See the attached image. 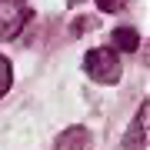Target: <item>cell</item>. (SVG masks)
Here are the masks:
<instances>
[{"label": "cell", "instance_id": "6da1fadb", "mask_svg": "<svg viewBox=\"0 0 150 150\" xmlns=\"http://www.w3.org/2000/svg\"><path fill=\"white\" fill-rule=\"evenodd\" d=\"M83 67H87V74H90L97 83H117V80H120V60H117V54L107 50V47L90 50L87 60H83Z\"/></svg>", "mask_w": 150, "mask_h": 150}, {"label": "cell", "instance_id": "7a4b0ae2", "mask_svg": "<svg viewBox=\"0 0 150 150\" xmlns=\"http://www.w3.org/2000/svg\"><path fill=\"white\" fill-rule=\"evenodd\" d=\"M30 20L27 0H0V40H13Z\"/></svg>", "mask_w": 150, "mask_h": 150}, {"label": "cell", "instance_id": "3957f363", "mask_svg": "<svg viewBox=\"0 0 150 150\" xmlns=\"http://www.w3.org/2000/svg\"><path fill=\"white\" fill-rule=\"evenodd\" d=\"M147 113H150V107L144 103L140 113L134 117V127H130L127 140H123V147H127V150H147Z\"/></svg>", "mask_w": 150, "mask_h": 150}, {"label": "cell", "instance_id": "277c9868", "mask_svg": "<svg viewBox=\"0 0 150 150\" xmlns=\"http://www.w3.org/2000/svg\"><path fill=\"white\" fill-rule=\"evenodd\" d=\"M87 144H90L87 130H83V127H70V130H64V134H60L57 150H87Z\"/></svg>", "mask_w": 150, "mask_h": 150}, {"label": "cell", "instance_id": "5b68a950", "mask_svg": "<svg viewBox=\"0 0 150 150\" xmlns=\"http://www.w3.org/2000/svg\"><path fill=\"white\" fill-rule=\"evenodd\" d=\"M113 47H120V50H137V47H140L137 30H130V27H117V30H113Z\"/></svg>", "mask_w": 150, "mask_h": 150}, {"label": "cell", "instance_id": "8992f818", "mask_svg": "<svg viewBox=\"0 0 150 150\" xmlns=\"http://www.w3.org/2000/svg\"><path fill=\"white\" fill-rule=\"evenodd\" d=\"M7 90H10V64L0 57V97H4Z\"/></svg>", "mask_w": 150, "mask_h": 150}, {"label": "cell", "instance_id": "52a82bcc", "mask_svg": "<svg viewBox=\"0 0 150 150\" xmlns=\"http://www.w3.org/2000/svg\"><path fill=\"white\" fill-rule=\"evenodd\" d=\"M97 7L107 10V13H113V10H120V7H123V0H97Z\"/></svg>", "mask_w": 150, "mask_h": 150}, {"label": "cell", "instance_id": "ba28073f", "mask_svg": "<svg viewBox=\"0 0 150 150\" xmlns=\"http://www.w3.org/2000/svg\"><path fill=\"white\" fill-rule=\"evenodd\" d=\"M70 4H80V0H70Z\"/></svg>", "mask_w": 150, "mask_h": 150}]
</instances>
